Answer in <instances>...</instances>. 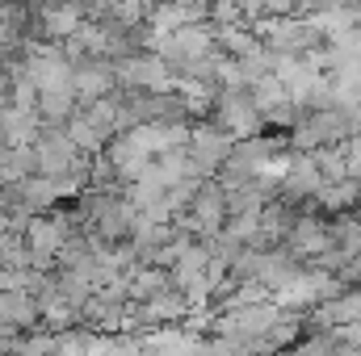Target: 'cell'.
<instances>
[{"label":"cell","mask_w":361,"mask_h":356,"mask_svg":"<svg viewBox=\"0 0 361 356\" xmlns=\"http://www.w3.org/2000/svg\"><path fill=\"white\" fill-rule=\"evenodd\" d=\"M231 147H235V139H231L227 130H219L214 122H206V126L189 130V143H185V151H189V160H193L197 177H206V172L223 168V164H227V155H231Z\"/></svg>","instance_id":"7a4b0ae2"},{"label":"cell","mask_w":361,"mask_h":356,"mask_svg":"<svg viewBox=\"0 0 361 356\" xmlns=\"http://www.w3.org/2000/svg\"><path fill=\"white\" fill-rule=\"evenodd\" d=\"M315 201L319 205H328V210H349L353 201H361V180L357 177H341V180H324L319 184V193H315Z\"/></svg>","instance_id":"52a82bcc"},{"label":"cell","mask_w":361,"mask_h":356,"mask_svg":"<svg viewBox=\"0 0 361 356\" xmlns=\"http://www.w3.org/2000/svg\"><path fill=\"white\" fill-rule=\"evenodd\" d=\"M210 122H214L219 130H227L231 139H240V134H248V139H252V134L261 130V113H257V105H252L248 89H240V92H214Z\"/></svg>","instance_id":"6da1fadb"},{"label":"cell","mask_w":361,"mask_h":356,"mask_svg":"<svg viewBox=\"0 0 361 356\" xmlns=\"http://www.w3.org/2000/svg\"><path fill=\"white\" fill-rule=\"evenodd\" d=\"M114 68L109 63H85V68H72V80H68V89L76 101H97V96H109L114 92Z\"/></svg>","instance_id":"5b68a950"},{"label":"cell","mask_w":361,"mask_h":356,"mask_svg":"<svg viewBox=\"0 0 361 356\" xmlns=\"http://www.w3.org/2000/svg\"><path fill=\"white\" fill-rule=\"evenodd\" d=\"M30 248H34L38 260H42V256H55V252L63 248V227H59L55 218H34V222H30Z\"/></svg>","instance_id":"ba28073f"},{"label":"cell","mask_w":361,"mask_h":356,"mask_svg":"<svg viewBox=\"0 0 361 356\" xmlns=\"http://www.w3.org/2000/svg\"><path fill=\"white\" fill-rule=\"evenodd\" d=\"M319 184H324V172H319V164H315L311 151H307V155H290V168H286V177H281V189H286V193H294V197H315Z\"/></svg>","instance_id":"8992f818"},{"label":"cell","mask_w":361,"mask_h":356,"mask_svg":"<svg viewBox=\"0 0 361 356\" xmlns=\"http://www.w3.org/2000/svg\"><path fill=\"white\" fill-rule=\"evenodd\" d=\"M223 222H227V193H223V184L202 180L197 197H193L189 210H185V227L197 231V235H219Z\"/></svg>","instance_id":"3957f363"},{"label":"cell","mask_w":361,"mask_h":356,"mask_svg":"<svg viewBox=\"0 0 361 356\" xmlns=\"http://www.w3.org/2000/svg\"><path fill=\"white\" fill-rule=\"evenodd\" d=\"M286 243H290V256H294V260H315V256H324V252L332 248V239H328V222L294 218Z\"/></svg>","instance_id":"277c9868"}]
</instances>
